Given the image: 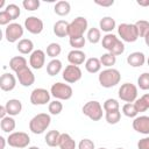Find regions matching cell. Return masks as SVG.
Returning <instances> with one entry per match:
<instances>
[{"label": "cell", "instance_id": "38", "mask_svg": "<svg viewBox=\"0 0 149 149\" xmlns=\"http://www.w3.org/2000/svg\"><path fill=\"white\" fill-rule=\"evenodd\" d=\"M102 108L105 112H112V111H119L120 109V104L116 99H113V98H109L107 100H105L104 105H102Z\"/></svg>", "mask_w": 149, "mask_h": 149}, {"label": "cell", "instance_id": "36", "mask_svg": "<svg viewBox=\"0 0 149 149\" xmlns=\"http://www.w3.org/2000/svg\"><path fill=\"white\" fill-rule=\"evenodd\" d=\"M48 111L51 115H58L61 114V112L63 111V104L61 102V100L55 99L54 101H50L48 105Z\"/></svg>", "mask_w": 149, "mask_h": 149}, {"label": "cell", "instance_id": "19", "mask_svg": "<svg viewBox=\"0 0 149 149\" xmlns=\"http://www.w3.org/2000/svg\"><path fill=\"white\" fill-rule=\"evenodd\" d=\"M69 24H70V22H68L65 20L56 21L54 24V34L61 38L69 36Z\"/></svg>", "mask_w": 149, "mask_h": 149}, {"label": "cell", "instance_id": "54", "mask_svg": "<svg viewBox=\"0 0 149 149\" xmlns=\"http://www.w3.org/2000/svg\"><path fill=\"white\" fill-rule=\"evenodd\" d=\"M28 149H40V148L36 146H31V147H28Z\"/></svg>", "mask_w": 149, "mask_h": 149}, {"label": "cell", "instance_id": "30", "mask_svg": "<svg viewBox=\"0 0 149 149\" xmlns=\"http://www.w3.org/2000/svg\"><path fill=\"white\" fill-rule=\"evenodd\" d=\"M119 41V37H116L114 34L109 33V34H106L105 36H102V40H101V44H102V48L106 49L108 52L113 49V47L115 45V43Z\"/></svg>", "mask_w": 149, "mask_h": 149}, {"label": "cell", "instance_id": "51", "mask_svg": "<svg viewBox=\"0 0 149 149\" xmlns=\"http://www.w3.org/2000/svg\"><path fill=\"white\" fill-rule=\"evenodd\" d=\"M6 140L7 139H5L3 136H0V149H5V147H6Z\"/></svg>", "mask_w": 149, "mask_h": 149}, {"label": "cell", "instance_id": "34", "mask_svg": "<svg viewBox=\"0 0 149 149\" xmlns=\"http://www.w3.org/2000/svg\"><path fill=\"white\" fill-rule=\"evenodd\" d=\"M99 59H100L101 65H104L106 68H113V65L116 63V56L113 55V54H111V52L102 54Z\"/></svg>", "mask_w": 149, "mask_h": 149}, {"label": "cell", "instance_id": "28", "mask_svg": "<svg viewBox=\"0 0 149 149\" xmlns=\"http://www.w3.org/2000/svg\"><path fill=\"white\" fill-rule=\"evenodd\" d=\"M61 134H62V133H59V132L56 130V129H54V130H49V132L47 133L45 137H44L47 146L52 147V148H54V147H58L59 139H61Z\"/></svg>", "mask_w": 149, "mask_h": 149}, {"label": "cell", "instance_id": "15", "mask_svg": "<svg viewBox=\"0 0 149 149\" xmlns=\"http://www.w3.org/2000/svg\"><path fill=\"white\" fill-rule=\"evenodd\" d=\"M16 78L19 83L24 87H29L35 83V74L29 68H24L23 70L16 72Z\"/></svg>", "mask_w": 149, "mask_h": 149}, {"label": "cell", "instance_id": "1", "mask_svg": "<svg viewBox=\"0 0 149 149\" xmlns=\"http://www.w3.org/2000/svg\"><path fill=\"white\" fill-rule=\"evenodd\" d=\"M99 84L105 88H111L116 86L121 80V73L119 70L114 68H107L102 71H100L98 76Z\"/></svg>", "mask_w": 149, "mask_h": 149}, {"label": "cell", "instance_id": "39", "mask_svg": "<svg viewBox=\"0 0 149 149\" xmlns=\"http://www.w3.org/2000/svg\"><path fill=\"white\" fill-rule=\"evenodd\" d=\"M5 10L9 14V16H10L12 20H16V19L20 16V14H21L20 7H19L17 5H15V3H9V5H7V6L5 7Z\"/></svg>", "mask_w": 149, "mask_h": 149}, {"label": "cell", "instance_id": "57", "mask_svg": "<svg viewBox=\"0 0 149 149\" xmlns=\"http://www.w3.org/2000/svg\"><path fill=\"white\" fill-rule=\"evenodd\" d=\"M115 149H125V148H121V147H119V148H115Z\"/></svg>", "mask_w": 149, "mask_h": 149}, {"label": "cell", "instance_id": "24", "mask_svg": "<svg viewBox=\"0 0 149 149\" xmlns=\"http://www.w3.org/2000/svg\"><path fill=\"white\" fill-rule=\"evenodd\" d=\"M16 49L20 54L22 55H28V54H31L34 51V43L29 38H22L17 42V45H16Z\"/></svg>", "mask_w": 149, "mask_h": 149}, {"label": "cell", "instance_id": "10", "mask_svg": "<svg viewBox=\"0 0 149 149\" xmlns=\"http://www.w3.org/2000/svg\"><path fill=\"white\" fill-rule=\"evenodd\" d=\"M50 97H51V93L48 90L43 87H37L33 90L30 93V102L34 106L47 105L48 102H50Z\"/></svg>", "mask_w": 149, "mask_h": 149}, {"label": "cell", "instance_id": "44", "mask_svg": "<svg viewBox=\"0 0 149 149\" xmlns=\"http://www.w3.org/2000/svg\"><path fill=\"white\" fill-rule=\"evenodd\" d=\"M109 52L113 54V55H115V56H119V55L123 54L125 52V44H123V42L119 38V41L115 43V45L113 47V49Z\"/></svg>", "mask_w": 149, "mask_h": 149}, {"label": "cell", "instance_id": "13", "mask_svg": "<svg viewBox=\"0 0 149 149\" xmlns=\"http://www.w3.org/2000/svg\"><path fill=\"white\" fill-rule=\"evenodd\" d=\"M44 64H45V52L41 49L34 50L29 56V65L35 70H40L44 66Z\"/></svg>", "mask_w": 149, "mask_h": 149}, {"label": "cell", "instance_id": "35", "mask_svg": "<svg viewBox=\"0 0 149 149\" xmlns=\"http://www.w3.org/2000/svg\"><path fill=\"white\" fill-rule=\"evenodd\" d=\"M61 52H62V47H61V44H58L56 42H52L47 47V55L49 57H51L52 59L56 58L57 56H59Z\"/></svg>", "mask_w": 149, "mask_h": 149}, {"label": "cell", "instance_id": "46", "mask_svg": "<svg viewBox=\"0 0 149 149\" xmlns=\"http://www.w3.org/2000/svg\"><path fill=\"white\" fill-rule=\"evenodd\" d=\"M10 21H13L12 19H10V16H9V14L3 9V10H1L0 12V24L1 26H8L9 23H12Z\"/></svg>", "mask_w": 149, "mask_h": 149}, {"label": "cell", "instance_id": "26", "mask_svg": "<svg viewBox=\"0 0 149 149\" xmlns=\"http://www.w3.org/2000/svg\"><path fill=\"white\" fill-rule=\"evenodd\" d=\"M15 127H16V122H15L14 118L10 115H7L6 118L1 119V121H0V128L5 133H8V134L13 133Z\"/></svg>", "mask_w": 149, "mask_h": 149}, {"label": "cell", "instance_id": "17", "mask_svg": "<svg viewBox=\"0 0 149 149\" xmlns=\"http://www.w3.org/2000/svg\"><path fill=\"white\" fill-rule=\"evenodd\" d=\"M146 62H147L146 56L141 51H134L127 56V63L132 68H140V66L144 65Z\"/></svg>", "mask_w": 149, "mask_h": 149}, {"label": "cell", "instance_id": "47", "mask_svg": "<svg viewBox=\"0 0 149 149\" xmlns=\"http://www.w3.org/2000/svg\"><path fill=\"white\" fill-rule=\"evenodd\" d=\"M137 149H149V136H146L137 142Z\"/></svg>", "mask_w": 149, "mask_h": 149}, {"label": "cell", "instance_id": "55", "mask_svg": "<svg viewBox=\"0 0 149 149\" xmlns=\"http://www.w3.org/2000/svg\"><path fill=\"white\" fill-rule=\"evenodd\" d=\"M147 64H148V66H149V57L147 58Z\"/></svg>", "mask_w": 149, "mask_h": 149}, {"label": "cell", "instance_id": "43", "mask_svg": "<svg viewBox=\"0 0 149 149\" xmlns=\"http://www.w3.org/2000/svg\"><path fill=\"white\" fill-rule=\"evenodd\" d=\"M41 2L40 0H23L22 1V6L24 9L29 10V12H33V10H36L38 9Z\"/></svg>", "mask_w": 149, "mask_h": 149}, {"label": "cell", "instance_id": "14", "mask_svg": "<svg viewBox=\"0 0 149 149\" xmlns=\"http://www.w3.org/2000/svg\"><path fill=\"white\" fill-rule=\"evenodd\" d=\"M134 130L140 134L149 135V116L148 115H140L133 120L132 123Z\"/></svg>", "mask_w": 149, "mask_h": 149}, {"label": "cell", "instance_id": "7", "mask_svg": "<svg viewBox=\"0 0 149 149\" xmlns=\"http://www.w3.org/2000/svg\"><path fill=\"white\" fill-rule=\"evenodd\" d=\"M7 143L13 148H27L30 143V137L24 132H13L7 137Z\"/></svg>", "mask_w": 149, "mask_h": 149}, {"label": "cell", "instance_id": "56", "mask_svg": "<svg viewBox=\"0 0 149 149\" xmlns=\"http://www.w3.org/2000/svg\"><path fill=\"white\" fill-rule=\"evenodd\" d=\"M98 149H107V148H105V147H100V148H98Z\"/></svg>", "mask_w": 149, "mask_h": 149}, {"label": "cell", "instance_id": "18", "mask_svg": "<svg viewBox=\"0 0 149 149\" xmlns=\"http://www.w3.org/2000/svg\"><path fill=\"white\" fill-rule=\"evenodd\" d=\"M68 61L70 64L72 65H81L84 62H86V55L83 50H77V49H72L69 54H68Z\"/></svg>", "mask_w": 149, "mask_h": 149}, {"label": "cell", "instance_id": "5", "mask_svg": "<svg viewBox=\"0 0 149 149\" xmlns=\"http://www.w3.org/2000/svg\"><path fill=\"white\" fill-rule=\"evenodd\" d=\"M102 111H104V108H102L101 104L97 100L87 101L81 108L83 114L86 115L92 121H99L102 118V113H104Z\"/></svg>", "mask_w": 149, "mask_h": 149}, {"label": "cell", "instance_id": "21", "mask_svg": "<svg viewBox=\"0 0 149 149\" xmlns=\"http://www.w3.org/2000/svg\"><path fill=\"white\" fill-rule=\"evenodd\" d=\"M9 68L15 73L23 70L24 68H28V62L23 56H14L9 61Z\"/></svg>", "mask_w": 149, "mask_h": 149}, {"label": "cell", "instance_id": "4", "mask_svg": "<svg viewBox=\"0 0 149 149\" xmlns=\"http://www.w3.org/2000/svg\"><path fill=\"white\" fill-rule=\"evenodd\" d=\"M50 93L57 100H69L73 95V90L69 84L57 81L52 84L50 88Z\"/></svg>", "mask_w": 149, "mask_h": 149}, {"label": "cell", "instance_id": "33", "mask_svg": "<svg viewBox=\"0 0 149 149\" xmlns=\"http://www.w3.org/2000/svg\"><path fill=\"white\" fill-rule=\"evenodd\" d=\"M122 113L127 116V118H133L135 119L139 114V111L135 106L134 102H126L123 106H122Z\"/></svg>", "mask_w": 149, "mask_h": 149}, {"label": "cell", "instance_id": "40", "mask_svg": "<svg viewBox=\"0 0 149 149\" xmlns=\"http://www.w3.org/2000/svg\"><path fill=\"white\" fill-rule=\"evenodd\" d=\"M69 43L73 49L81 50V48L85 47L86 37H84V36H81V37H69Z\"/></svg>", "mask_w": 149, "mask_h": 149}, {"label": "cell", "instance_id": "31", "mask_svg": "<svg viewBox=\"0 0 149 149\" xmlns=\"http://www.w3.org/2000/svg\"><path fill=\"white\" fill-rule=\"evenodd\" d=\"M86 38H87V41H88L90 43H92V44L99 43V42L101 41V30H100L99 28H94V27L90 28V29L87 30Z\"/></svg>", "mask_w": 149, "mask_h": 149}, {"label": "cell", "instance_id": "22", "mask_svg": "<svg viewBox=\"0 0 149 149\" xmlns=\"http://www.w3.org/2000/svg\"><path fill=\"white\" fill-rule=\"evenodd\" d=\"M115 27H116V22H115V20L112 16H104L99 21V28H100V30L105 31L106 34L112 33V30L115 29Z\"/></svg>", "mask_w": 149, "mask_h": 149}, {"label": "cell", "instance_id": "48", "mask_svg": "<svg viewBox=\"0 0 149 149\" xmlns=\"http://www.w3.org/2000/svg\"><path fill=\"white\" fill-rule=\"evenodd\" d=\"M94 3L101 7H111L114 5V0H94Z\"/></svg>", "mask_w": 149, "mask_h": 149}, {"label": "cell", "instance_id": "11", "mask_svg": "<svg viewBox=\"0 0 149 149\" xmlns=\"http://www.w3.org/2000/svg\"><path fill=\"white\" fill-rule=\"evenodd\" d=\"M81 76H83V72H81V69L77 65H68L65 66V69L63 70L62 72V77L63 79L69 83V84H73V83H77L78 80L81 79Z\"/></svg>", "mask_w": 149, "mask_h": 149}, {"label": "cell", "instance_id": "41", "mask_svg": "<svg viewBox=\"0 0 149 149\" xmlns=\"http://www.w3.org/2000/svg\"><path fill=\"white\" fill-rule=\"evenodd\" d=\"M135 26H136V28H137V31H139L140 37H144L146 34L149 31V21L139 20V21L135 22Z\"/></svg>", "mask_w": 149, "mask_h": 149}, {"label": "cell", "instance_id": "6", "mask_svg": "<svg viewBox=\"0 0 149 149\" xmlns=\"http://www.w3.org/2000/svg\"><path fill=\"white\" fill-rule=\"evenodd\" d=\"M88 22L84 16H77L69 24V37H81L88 30Z\"/></svg>", "mask_w": 149, "mask_h": 149}, {"label": "cell", "instance_id": "32", "mask_svg": "<svg viewBox=\"0 0 149 149\" xmlns=\"http://www.w3.org/2000/svg\"><path fill=\"white\" fill-rule=\"evenodd\" d=\"M134 104H135L139 113H142V112H146L147 109H149V93H146L142 97L137 98Z\"/></svg>", "mask_w": 149, "mask_h": 149}, {"label": "cell", "instance_id": "8", "mask_svg": "<svg viewBox=\"0 0 149 149\" xmlns=\"http://www.w3.org/2000/svg\"><path fill=\"white\" fill-rule=\"evenodd\" d=\"M118 94L125 102H135L137 99V87L132 83H125L120 86Z\"/></svg>", "mask_w": 149, "mask_h": 149}, {"label": "cell", "instance_id": "23", "mask_svg": "<svg viewBox=\"0 0 149 149\" xmlns=\"http://www.w3.org/2000/svg\"><path fill=\"white\" fill-rule=\"evenodd\" d=\"M54 12L58 15V16H66L70 14L71 12V5L69 1L65 0H61L58 2L55 3L54 6Z\"/></svg>", "mask_w": 149, "mask_h": 149}, {"label": "cell", "instance_id": "27", "mask_svg": "<svg viewBox=\"0 0 149 149\" xmlns=\"http://www.w3.org/2000/svg\"><path fill=\"white\" fill-rule=\"evenodd\" d=\"M85 69L88 73H97L101 70V63L100 59L97 57H91L87 58L85 62Z\"/></svg>", "mask_w": 149, "mask_h": 149}, {"label": "cell", "instance_id": "16", "mask_svg": "<svg viewBox=\"0 0 149 149\" xmlns=\"http://www.w3.org/2000/svg\"><path fill=\"white\" fill-rule=\"evenodd\" d=\"M16 77L9 72H5L0 78V88L5 92L13 91L16 86Z\"/></svg>", "mask_w": 149, "mask_h": 149}, {"label": "cell", "instance_id": "3", "mask_svg": "<svg viewBox=\"0 0 149 149\" xmlns=\"http://www.w3.org/2000/svg\"><path fill=\"white\" fill-rule=\"evenodd\" d=\"M118 34L121 37L122 42H128V43H133L140 37L135 23H121V24H119L118 26Z\"/></svg>", "mask_w": 149, "mask_h": 149}, {"label": "cell", "instance_id": "50", "mask_svg": "<svg viewBox=\"0 0 149 149\" xmlns=\"http://www.w3.org/2000/svg\"><path fill=\"white\" fill-rule=\"evenodd\" d=\"M136 3L141 7H149V0H136Z\"/></svg>", "mask_w": 149, "mask_h": 149}, {"label": "cell", "instance_id": "9", "mask_svg": "<svg viewBox=\"0 0 149 149\" xmlns=\"http://www.w3.org/2000/svg\"><path fill=\"white\" fill-rule=\"evenodd\" d=\"M23 27L20 23L16 22H12L9 23L6 29H5V37L7 40V42L9 43H15L20 40H22L21 37L23 36Z\"/></svg>", "mask_w": 149, "mask_h": 149}, {"label": "cell", "instance_id": "20", "mask_svg": "<svg viewBox=\"0 0 149 149\" xmlns=\"http://www.w3.org/2000/svg\"><path fill=\"white\" fill-rule=\"evenodd\" d=\"M5 107L7 109V114L10 116L19 115L22 111V102L19 99H9L6 104Z\"/></svg>", "mask_w": 149, "mask_h": 149}, {"label": "cell", "instance_id": "53", "mask_svg": "<svg viewBox=\"0 0 149 149\" xmlns=\"http://www.w3.org/2000/svg\"><path fill=\"white\" fill-rule=\"evenodd\" d=\"M5 6V0H1V2H0V8H2Z\"/></svg>", "mask_w": 149, "mask_h": 149}, {"label": "cell", "instance_id": "12", "mask_svg": "<svg viewBox=\"0 0 149 149\" xmlns=\"http://www.w3.org/2000/svg\"><path fill=\"white\" fill-rule=\"evenodd\" d=\"M24 28L30 34L38 35V34L42 33V30L44 28V24H43V21L40 17H37V16H28L24 20Z\"/></svg>", "mask_w": 149, "mask_h": 149}, {"label": "cell", "instance_id": "2", "mask_svg": "<svg viewBox=\"0 0 149 149\" xmlns=\"http://www.w3.org/2000/svg\"><path fill=\"white\" fill-rule=\"evenodd\" d=\"M51 123V116L48 113H38L29 121V130L33 134H43Z\"/></svg>", "mask_w": 149, "mask_h": 149}, {"label": "cell", "instance_id": "49", "mask_svg": "<svg viewBox=\"0 0 149 149\" xmlns=\"http://www.w3.org/2000/svg\"><path fill=\"white\" fill-rule=\"evenodd\" d=\"M6 116H7V109H6L5 105H2V106H0V119H3Z\"/></svg>", "mask_w": 149, "mask_h": 149}, {"label": "cell", "instance_id": "52", "mask_svg": "<svg viewBox=\"0 0 149 149\" xmlns=\"http://www.w3.org/2000/svg\"><path fill=\"white\" fill-rule=\"evenodd\" d=\"M143 38H144V43L147 44V47H149V31L146 34V36Z\"/></svg>", "mask_w": 149, "mask_h": 149}, {"label": "cell", "instance_id": "37", "mask_svg": "<svg viewBox=\"0 0 149 149\" xmlns=\"http://www.w3.org/2000/svg\"><path fill=\"white\" fill-rule=\"evenodd\" d=\"M105 119L107 123L109 125H116L121 119V112L119 111H112V112H105Z\"/></svg>", "mask_w": 149, "mask_h": 149}, {"label": "cell", "instance_id": "25", "mask_svg": "<svg viewBox=\"0 0 149 149\" xmlns=\"http://www.w3.org/2000/svg\"><path fill=\"white\" fill-rule=\"evenodd\" d=\"M76 141L71 137L70 134L68 133H62L61 134V139H59V143L58 147L59 149H76Z\"/></svg>", "mask_w": 149, "mask_h": 149}, {"label": "cell", "instance_id": "45", "mask_svg": "<svg viewBox=\"0 0 149 149\" xmlns=\"http://www.w3.org/2000/svg\"><path fill=\"white\" fill-rule=\"evenodd\" d=\"M78 149H95L94 142L90 139H83L78 143Z\"/></svg>", "mask_w": 149, "mask_h": 149}, {"label": "cell", "instance_id": "42", "mask_svg": "<svg viewBox=\"0 0 149 149\" xmlns=\"http://www.w3.org/2000/svg\"><path fill=\"white\" fill-rule=\"evenodd\" d=\"M137 86L143 91L149 90V72H143L140 74L137 78Z\"/></svg>", "mask_w": 149, "mask_h": 149}, {"label": "cell", "instance_id": "29", "mask_svg": "<svg viewBox=\"0 0 149 149\" xmlns=\"http://www.w3.org/2000/svg\"><path fill=\"white\" fill-rule=\"evenodd\" d=\"M62 62L58 58H54L51 59L48 64H47V72L49 76H56L62 71Z\"/></svg>", "mask_w": 149, "mask_h": 149}]
</instances>
